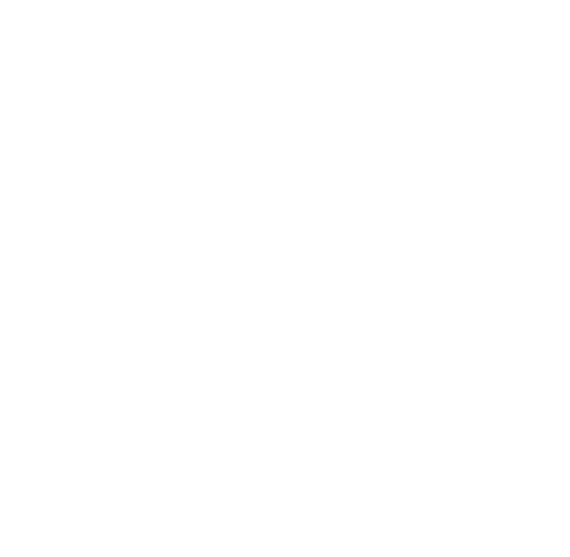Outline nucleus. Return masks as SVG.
I'll return each instance as SVG.
<instances>
[]
</instances>
